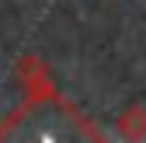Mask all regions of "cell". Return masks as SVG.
<instances>
[]
</instances>
